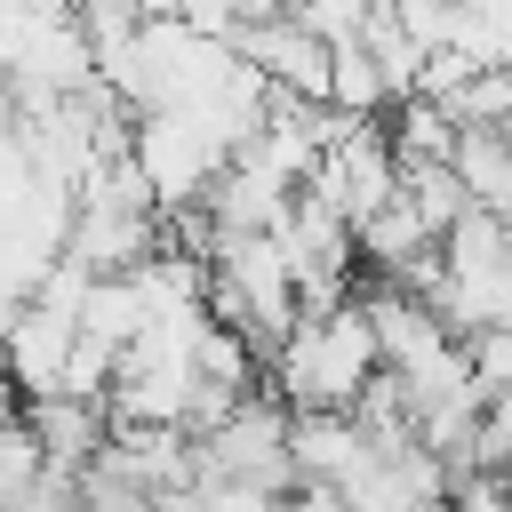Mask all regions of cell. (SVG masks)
<instances>
[{
	"mask_svg": "<svg viewBox=\"0 0 512 512\" xmlns=\"http://www.w3.org/2000/svg\"><path fill=\"white\" fill-rule=\"evenodd\" d=\"M24 416V392H16V376H8V360H0V432Z\"/></svg>",
	"mask_w": 512,
	"mask_h": 512,
	"instance_id": "4",
	"label": "cell"
},
{
	"mask_svg": "<svg viewBox=\"0 0 512 512\" xmlns=\"http://www.w3.org/2000/svg\"><path fill=\"white\" fill-rule=\"evenodd\" d=\"M376 376H384V352H376V328H368L360 296L336 304V312H304L280 336V352L264 360V392L288 416H352Z\"/></svg>",
	"mask_w": 512,
	"mask_h": 512,
	"instance_id": "1",
	"label": "cell"
},
{
	"mask_svg": "<svg viewBox=\"0 0 512 512\" xmlns=\"http://www.w3.org/2000/svg\"><path fill=\"white\" fill-rule=\"evenodd\" d=\"M376 8H384V0H296L288 16H296V24H304L328 56H336V48H360V40H368Z\"/></svg>",
	"mask_w": 512,
	"mask_h": 512,
	"instance_id": "3",
	"label": "cell"
},
{
	"mask_svg": "<svg viewBox=\"0 0 512 512\" xmlns=\"http://www.w3.org/2000/svg\"><path fill=\"white\" fill-rule=\"evenodd\" d=\"M448 168H456V184H464V200L480 216L512 224V144H504V128H464Z\"/></svg>",
	"mask_w": 512,
	"mask_h": 512,
	"instance_id": "2",
	"label": "cell"
}]
</instances>
